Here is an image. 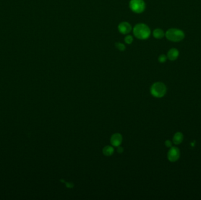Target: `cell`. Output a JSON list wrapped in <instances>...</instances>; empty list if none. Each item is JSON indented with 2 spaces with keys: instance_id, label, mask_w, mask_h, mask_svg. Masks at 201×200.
I'll return each instance as SVG.
<instances>
[{
  "instance_id": "cell-16",
  "label": "cell",
  "mask_w": 201,
  "mask_h": 200,
  "mask_svg": "<svg viewBox=\"0 0 201 200\" xmlns=\"http://www.w3.org/2000/svg\"><path fill=\"white\" fill-rule=\"evenodd\" d=\"M123 151H124L123 148L121 147L120 146H118V147H117V152H118V153H122L123 152Z\"/></svg>"
},
{
  "instance_id": "cell-9",
  "label": "cell",
  "mask_w": 201,
  "mask_h": 200,
  "mask_svg": "<svg viewBox=\"0 0 201 200\" xmlns=\"http://www.w3.org/2000/svg\"><path fill=\"white\" fill-rule=\"evenodd\" d=\"M184 139L183 134L181 132H177L175 134L173 137V142L175 144H181Z\"/></svg>"
},
{
  "instance_id": "cell-15",
  "label": "cell",
  "mask_w": 201,
  "mask_h": 200,
  "mask_svg": "<svg viewBox=\"0 0 201 200\" xmlns=\"http://www.w3.org/2000/svg\"><path fill=\"white\" fill-rule=\"evenodd\" d=\"M165 145L166 147L170 148V147H172V142L170 141V140H166V141H165Z\"/></svg>"
},
{
  "instance_id": "cell-7",
  "label": "cell",
  "mask_w": 201,
  "mask_h": 200,
  "mask_svg": "<svg viewBox=\"0 0 201 200\" xmlns=\"http://www.w3.org/2000/svg\"><path fill=\"white\" fill-rule=\"evenodd\" d=\"M122 141V136L120 133H115L111 137V144L115 147H118Z\"/></svg>"
},
{
  "instance_id": "cell-11",
  "label": "cell",
  "mask_w": 201,
  "mask_h": 200,
  "mask_svg": "<svg viewBox=\"0 0 201 200\" xmlns=\"http://www.w3.org/2000/svg\"><path fill=\"white\" fill-rule=\"evenodd\" d=\"M102 152H103V154L106 156H111L113 154V153L114 152V149L112 146H107L105 147H104Z\"/></svg>"
},
{
  "instance_id": "cell-14",
  "label": "cell",
  "mask_w": 201,
  "mask_h": 200,
  "mask_svg": "<svg viewBox=\"0 0 201 200\" xmlns=\"http://www.w3.org/2000/svg\"><path fill=\"white\" fill-rule=\"evenodd\" d=\"M168 59L167 56H166L165 55H161L158 58V60L160 63H164L166 61V60Z\"/></svg>"
},
{
  "instance_id": "cell-2",
  "label": "cell",
  "mask_w": 201,
  "mask_h": 200,
  "mask_svg": "<svg viewBox=\"0 0 201 200\" xmlns=\"http://www.w3.org/2000/svg\"><path fill=\"white\" fill-rule=\"evenodd\" d=\"M166 38L170 41L177 42L181 41L185 38L184 31L177 28L169 29L165 33Z\"/></svg>"
},
{
  "instance_id": "cell-4",
  "label": "cell",
  "mask_w": 201,
  "mask_h": 200,
  "mask_svg": "<svg viewBox=\"0 0 201 200\" xmlns=\"http://www.w3.org/2000/svg\"><path fill=\"white\" fill-rule=\"evenodd\" d=\"M130 8L132 11L140 14L145 9V3L143 0H130Z\"/></svg>"
},
{
  "instance_id": "cell-10",
  "label": "cell",
  "mask_w": 201,
  "mask_h": 200,
  "mask_svg": "<svg viewBox=\"0 0 201 200\" xmlns=\"http://www.w3.org/2000/svg\"><path fill=\"white\" fill-rule=\"evenodd\" d=\"M153 35L156 39H162L165 35V33L162 29L156 28L153 31Z\"/></svg>"
},
{
  "instance_id": "cell-6",
  "label": "cell",
  "mask_w": 201,
  "mask_h": 200,
  "mask_svg": "<svg viewBox=\"0 0 201 200\" xmlns=\"http://www.w3.org/2000/svg\"><path fill=\"white\" fill-rule=\"evenodd\" d=\"M118 29L119 32L122 34H127L132 30V26L130 24L127 22H122L119 24Z\"/></svg>"
},
{
  "instance_id": "cell-3",
  "label": "cell",
  "mask_w": 201,
  "mask_h": 200,
  "mask_svg": "<svg viewBox=\"0 0 201 200\" xmlns=\"http://www.w3.org/2000/svg\"><path fill=\"white\" fill-rule=\"evenodd\" d=\"M166 93V87L162 82L154 83L151 88V94L157 98H161L165 96Z\"/></svg>"
},
{
  "instance_id": "cell-8",
  "label": "cell",
  "mask_w": 201,
  "mask_h": 200,
  "mask_svg": "<svg viewBox=\"0 0 201 200\" xmlns=\"http://www.w3.org/2000/svg\"><path fill=\"white\" fill-rule=\"evenodd\" d=\"M179 55V52L176 48H171L167 54L168 59L171 61L175 60L177 59Z\"/></svg>"
},
{
  "instance_id": "cell-13",
  "label": "cell",
  "mask_w": 201,
  "mask_h": 200,
  "mask_svg": "<svg viewBox=\"0 0 201 200\" xmlns=\"http://www.w3.org/2000/svg\"><path fill=\"white\" fill-rule=\"evenodd\" d=\"M125 42L127 44H131L133 42V37L131 35L127 36L125 38Z\"/></svg>"
},
{
  "instance_id": "cell-5",
  "label": "cell",
  "mask_w": 201,
  "mask_h": 200,
  "mask_svg": "<svg viewBox=\"0 0 201 200\" xmlns=\"http://www.w3.org/2000/svg\"><path fill=\"white\" fill-rule=\"evenodd\" d=\"M180 157V150L177 147H171L169 150L167 157L171 162H175L179 160Z\"/></svg>"
},
{
  "instance_id": "cell-12",
  "label": "cell",
  "mask_w": 201,
  "mask_h": 200,
  "mask_svg": "<svg viewBox=\"0 0 201 200\" xmlns=\"http://www.w3.org/2000/svg\"><path fill=\"white\" fill-rule=\"evenodd\" d=\"M115 47L117 48L118 50L121 51H123L125 49V46L124 44L121 42H116L115 43Z\"/></svg>"
},
{
  "instance_id": "cell-1",
  "label": "cell",
  "mask_w": 201,
  "mask_h": 200,
  "mask_svg": "<svg viewBox=\"0 0 201 200\" xmlns=\"http://www.w3.org/2000/svg\"><path fill=\"white\" fill-rule=\"evenodd\" d=\"M135 36L141 40L148 39L151 35L150 28L145 24H137L133 29Z\"/></svg>"
}]
</instances>
